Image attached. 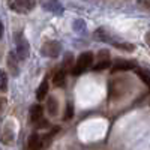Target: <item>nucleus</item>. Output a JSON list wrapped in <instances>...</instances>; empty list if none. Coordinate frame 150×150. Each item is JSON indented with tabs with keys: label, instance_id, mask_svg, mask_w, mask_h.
<instances>
[{
	"label": "nucleus",
	"instance_id": "f257e3e1",
	"mask_svg": "<svg viewBox=\"0 0 150 150\" xmlns=\"http://www.w3.org/2000/svg\"><path fill=\"white\" fill-rule=\"evenodd\" d=\"M35 0H8V6L17 14H27L35 8Z\"/></svg>",
	"mask_w": 150,
	"mask_h": 150
},
{
	"label": "nucleus",
	"instance_id": "f03ea898",
	"mask_svg": "<svg viewBox=\"0 0 150 150\" xmlns=\"http://www.w3.org/2000/svg\"><path fill=\"white\" fill-rule=\"evenodd\" d=\"M92 62H93V53L86 51V53L80 54L77 63H75V66L72 69V75H80L81 72H84L87 68H90Z\"/></svg>",
	"mask_w": 150,
	"mask_h": 150
},
{
	"label": "nucleus",
	"instance_id": "7ed1b4c3",
	"mask_svg": "<svg viewBox=\"0 0 150 150\" xmlns=\"http://www.w3.org/2000/svg\"><path fill=\"white\" fill-rule=\"evenodd\" d=\"M15 42H17V56H18V59L26 60L29 57V54H30V47H29L27 39L21 33H17L15 35Z\"/></svg>",
	"mask_w": 150,
	"mask_h": 150
},
{
	"label": "nucleus",
	"instance_id": "20e7f679",
	"mask_svg": "<svg viewBox=\"0 0 150 150\" xmlns=\"http://www.w3.org/2000/svg\"><path fill=\"white\" fill-rule=\"evenodd\" d=\"M60 50H62V45H60V42H57V41H47L44 45H42V54L45 56V57H51V59H56V57H59V54H60Z\"/></svg>",
	"mask_w": 150,
	"mask_h": 150
},
{
	"label": "nucleus",
	"instance_id": "39448f33",
	"mask_svg": "<svg viewBox=\"0 0 150 150\" xmlns=\"http://www.w3.org/2000/svg\"><path fill=\"white\" fill-rule=\"evenodd\" d=\"M47 112L51 117H56L59 114V104L54 96H48V99H47Z\"/></svg>",
	"mask_w": 150,
	"mask_h": 150
},
{
	"label": "nucleus",
	"instance_id": "423d86ee",
	"mask_svg": "<svg viewBox=\"0 0 150 150\" xmlns=\"http://www.w3.org/2000/svg\"><path fill=\"white\" fill-rule=\"evenodd\" d=\"M41 147H42L41 137L38 134H32L27 141V150H41Z\"/></svg>",
	"mask_w": 150,
	"mask_h": 150
},
{
	"label": "nucleus",
	"instance_id": "0eeeda50",
	"mask_svg": "<svg viewBox=\"0 0 150 150\" xmlns=\"http://www.w3.org/2000/svg\"><path fill=\"white\" fill-rule=\"evenodd\" d=\"M11 122H8L3 128V134H2V141L3 144H11L14 143V129H11Z\"/></svg>",
	"mask_w": 150,
	"mask_h": 150
},
{
	"label": "nucleus",
	"instance_id": "6e6552de",
	"mask_svg": "<svg viewBox=\"0 0 150 150\" xmlns=\"http://www.w3.org/2000/svg\"><path fill=\"white\" fill-rule=\"evenodd\" d=\"M18 60L20 59L15 56V53H9V56H8V68H9V71L12 72L14 77L18 75Z\"/></svg>",
	"mask_w": 150,
	"mask_h": 150
},
{
	"label": "nucleus",
	"instance_id": "1a4fd4ad",
	"mask_svg": "<svg viewBox=\"0 0 150 150\" xmlns=\"http://www.w3.org/2000/svg\"><path fill=\"white\" fill-rule=\"evenodd\" d=\"M42 114H44V108L41 105H33L32 110H30V120L32 123H39L42 119Z\"/></svg>",
	"mask_w": 150,
	"mask_h": 150
},
{
	"label": "nucleus",
	"instance_id": "9d476101",
	"mask_svg": "<svg viewBox=\"0 0 150 150\" xmlns=\"http://www.w3.org/2000/svg\"><path fill=\"white\" fill-rule=\"evenodd\" d=\"M135 68V63L134 62H125V60H120L117 63L112 66V72H122V71H129V69H134Z\"/></svg>",
	"mask_w": 150,
	"mask_h": 150
},
{
	"label": "nucleus",
	"instance_id": "9b49d317",
	"mask_svg": "<svg viewBox=\"0 0 150 150\" xmlns=\"http://www.w3.org/2000/svg\"><path fill=\"white\" fill-rule=\"evenodd\" d=\"M65 80H66V71L60 69V71L56 72L54 78H53V83H54L56 87H62V86H65Z\"/></svg>",
	"mask_w": 150,
	"mask_h": 150
},
{
	"label": "nucleus",
	"instance_id": "f8f14e48",
	"mask_svg": "<svg viewBox=\"0 0 150 150\" xmlns=\"http://www.w3.org/2000/svg\"><path fill=\"white\" fill-rule=\"evenodd\" d=\"M48 89H50V86H48V81L44 80L39 86V89L36 90V98H38V101H42V99H45L47 93H48Z\"/></svg>",
	"mask_w": 150,
	"mask_h": 150
},
{
	"label": "nucleus",
	"instance_id": "ddd939ff",
	"mask_svg": "<svg viewBox=\"0 0 150 150\" xmlns=\"http://www.w3.org/2000/svg\"><path fill=\"white\" fill-rule=\"evenodd\" d=\"M72 57H74V56H72L71 53H68V54L65 56V60H63V69H65L66 72H68V71L72 72V69H74V68H72V63H74V59H72Z\"/></svg>",
	"mask_w": 150,
	"mask_h": 150
},
{
	"label": "nucleus",
	"instance_id": "4468645a",
	"mask_svg": "<svg viewBox=\"0 0 150 150\" xmlns=\"http://www.w3.org/2000/svg\"><path fill=\"white\" fill-rule=\"evenodd\" d=\"M137 75L150 87V72H147V71H144V69H137Z\"/></svg>",
	"mask_w": 150,
	"mask_h": 150
},
{
	"label": "nucleus",
	"instance_id": "2eb2a0df",
	"mask_svg": "<svg viewBox=\"0 0 150 150\" xmlns=\"http://www.w3.org/2000/svg\"><path fill=\"white\" fill-rule=\"evenodd\" d=\"M110 68V60H102V62H99L98 65L93 66V71H98V72H101L104 69H108Z\"/></svg>",
	"mask_w": 150,
	"mask_h": 150
},
{
	"label": "nucleus",
	"instance_id": "dca6fc26",
	"mask_svg": "<svg viewBox=\"0 0 150 150\" xmlns=\"http://www.w3.org/2000/svg\"><path fill=\"white\" fill-rule=\"evenodd\" d=\"M112 45H114L116 48H122L125 50V51H134L135 47L132 44H120V42H112Z\"/></svg>",
	"mask_w": 150,
	"mask_h": 150
},
{
	"label": "nucleus",
	"instance_id": "f3484780",
	"mask_svg": "<svg viewBox=\"0 0 150 150\" xmlns=\"http://www.w3.org/2000/svg\"><path fill=\"white\" fill-rule=\"evenodd\" d=\"M0 90H2V93L8 90V75L5 71H2V87H0Z\"/></svg>",
	"mask_w": 150,
	"mask_h": 150
},
{
	"label": "nucleus",
	"instance_id": "a211bd4d",
	"mask_svg": "<svg viewBox=\"0 0 150 150\" xmlns=\"http://www.w3.org/2000/svg\"><path fill=\"white\" fill-rule=\"evenodd\" d=\"M72 116H74V105L72 104H68L66 105V112H65V120L72 119Z\"/></svg>",
	"mask_w": 150,
	"mask_h": 150
},
{
	"label": "nucleus",
	"instance_id": "6ab92c4d",
	"mask_svg": "<svg viewBox=\"0 0 150 150\" xmlns=\"http://www.w3.org/2000/svg\"><path fill=\"white\" fill-rule=\"evenodd\" d=\"M74 27L77 29L78 32H83V30L86 29V24H84V21H81V20H77V21H75V24H74Z\"/></svg>",
	"mask_w": 150,
	"mask_h": 150
},
{
	"label": "nucleus",
	"instance_id": "aec40b11",
	"mask_svg": "<svg viewBox=\"0 0 150 150\" xmlns=\"http://www.w3.org/2000/svg\"><path fill=\"white\" fill-rule=\"evenodd\" d=\"M98 57L101 60H107V57H110V53L107 51V50H101V51L98 53Z\"/></svg>",
	"mask_w": 150,
	"mask_h": 150
},
{
	"label": "nucleus",
	"instance_id": "412c9836",
	"mask_svg": "<svg viewBox=\"0 0 150 150\" xmlns=\"http://www.w3.org/2000/svg\"><path fill=\"white\" fill-rule=\"evenodd\" d=\"M138 5L146 9H150V0H138Z\"/></svg>",
	"mask_w": 150,
	"mask_h": 150
},
{
	"label": "nucleus",
	"instance_id": "4be33fe9",
	"mask_svg": "<svg viewBox=\"0 0 150 150\" xmlns=\"http://www.w3.org/2000/svg\"><path fill=\"white\" fill-rule=\"evenodd\" d=\"M146 41H147V44L150 45V32H149V33L146 35Z\"/></svg>",
	"mask_w": 150,
	"mask_h": 150
}]
</instances>
